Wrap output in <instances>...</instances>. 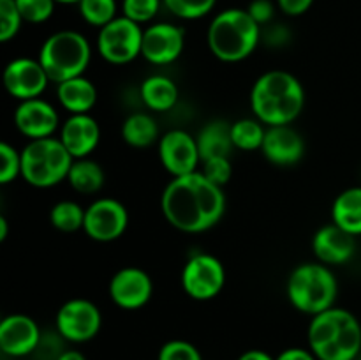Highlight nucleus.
<instances>
[{
    "instance_id": "f257e3e1",
    "label": "nucleus",
    "mask_w": 361,
    "mask_h": 360,
    "mask_svg": "<svg viewBox=\"0 0 361 360\" xmlns=\"http://www.w3.org/2000/svg\"><path fill=\"white\" fill-rule=\"evenodd\" d=\"M161 210L166 221L180 232H208L226 214L224 189L212 184L200 169L175 176L162 191Z\"/></svg>"
},
{
    "instance_id": "f03ea898",
    "label": "nucleus",
    "mask_w": 361,
    "mask_h": 360,
    "mask_svg": "<svg viewBox=\"0 0 361 360\" xmlns=\"http://www.w3.org/2000/svg\"><path fill=\"white\" fill-rule=\"evenodd\" d=\"M305 108V88L295 74L271 69L261 74L250 90L254 119L267 127L291 126Z\"/></svg>"
},
{
    "instance_id": "7ed1b4c3",
    "label": "nucleus",
    "mask_w": 361,
    "mask_h": 360,
    "mask_svg": "<svg viewBox=\"0 0 361 360\" xmlns=\"http://www.w3.org/2000/svg\"><path fill=\"white\" fill-rule=\"evenodd\" d=\"M307 341L317 360H356L361 353V323L351 311L334 306L312 316Z\"/></svg>"
},
{
    "instance_id": "20e7f679",
    "label": "nucleus",
    "mask_w": 361,
    "mask_h": 360,
    "mask_svg": "<svg viewBox=\"0 0 361 360\" xmlns=\"http://www.w3.org/2000/svg\"><path fill=\"white\" fill-rule=\"evenodd\" d=\"M207 44L215 59L226 64L242 62L261 44V27L247 9L229 7L210 21Z\"/></svg>"
},
{
    "instance_id": "39448f33",
    "label": "nucleus",
    "mask_w": 361,
    "mask_h": 360,
    "mask_svg": "<svg viewBox=\"0 0 361 360\" xmlns=\"http://www.w3.org/2000/svg\"><path fill=\"white\" fill-rule=\"evenodd\" d=\"M286 293L289 304L296 311L316 316L335 306L338 281L328 265L321 261H307L293 268L286 282Z\"/></svg>"
},
{
    "instance_id": "423d86ee",
    "label": "nucleus",
    "mask_w": 361,
    "mask_h": 360,
    "mask_svg": "<svg viewBox=\"0 0 361 360\" xmlns=\"http://www.w3.org/2000/svg\"><path fill=\"white\" fill-rule=\"evenodd\" d=\"M53 83L83 76L92 60L88 39L76 30H59L42 42L37 55Z\"/></svg>"
},
{
    "instance_id": "0eeeda50",
    "label": "nucleus",
    "mask_w": 361,
    "mask_h": 360,
    "mask_svg": "<svg viewBox=\"0 0 361 360\" xmlns=\"http://www.w3.org/2000/svg\"><path fill=\"white\" fill-rule=\"evenodd\" d=\"M73 161L59 138L30 140L21 150V179L39 189L59 186L67 180Z\"/></svg>"
},
{
    "instance_id": "6e6552de",
    "label": "nucleus",
    "mask_w": 361,
    "mask_h": 360,
    "mask_svg": "<svg viewBox=\"0 0 361 360\" xmlns=\"http://www.w3.org/2000/svg\"><path fill=\"white\" fill-rule=\"evenodd\" d=\"M143 28L136 21L118 16L102 28H99V55L113 66H123L141 55Z\"/></svg>"
},
{
    "instance_id": "1a4fd4ad",
    "label": "nucleus",
    "mask_w": 361,
    "mask_h": 360,
    "mask_svg": "<svg viewBox=\"0 0 361 360\" xmlns=\"http://www.w3.org/2000/svg\"><path fill=\"white\" fill-rule=\"evenodd\" d=\"M226 286V268L219 258L196 253L182 268V288L190 299L207 302L215 299Z\"/></svg>"
},
{
    "instance_id": "9d476101",
    "label": "nucleus",
    "mask_w": 361,
    "mask_h": 360,
    "mask_svg": "<svg viewBox=\"0 0 361 360\" xmlns=\"http://www.w3.org/2000/svg\"><path fill=\"white\" fill-rule=\"evenodd\" d=\"M55 327L67 342H88L101 332V309L92 300L71 299L60 306Z\"/></svg>"
},
{
    "instance_id": "9b49d317",
    "label": "nucleus",
    "mask_w": 361,
    "mask_h": 360,
    "mask_svg": "<svg viewBox=\"0 0 361 360\" xmlns=\"http://www.w3.org/2000/svg\"><path fill=\"white\" fill-rule=\"evenodd\" d=\"M129 226V212L122 201L115 198H99L85 210L83 232L95 242H113L126 233Z\"/></svg>"
},
{
    "instance_id": "f8f14e48",
    "label": "nucleus",
    "mask_w": 361,
    "mask_h": 360,
    "mask_svg": "<svg viewBox=\"0 0 361 360\" xmlns=\"http://www.w3.org/2000/svg\"><path fill=\"white\" fill-rule=\"evenodd\" d=\"M157 152L162 168L173 179L197 172V166L201 164L196 136L183 129H171L162 134Z\"/></svg>"
},
{
    "instance_id": "ddd939ff",
    "label": "nucleus",
    "mask_w": 361,
    "mask_h": 360,
    "mask_svg": "<svg viewBox=\"0 0 361 360\" xmlns=\"http://www.w3.org/2000/svg\"><path fill=\"white\" fill-rule=\"evenodd\" d=\"M185 30L175 23L159 21L143 28L141 56L154 66H169L182 56Z\"/></svg>"
},
{
    "instance_id": "4468645a",
    "label": "nucleus",
    "mask_w": 361,
    "mask_h": 360,
    "mask_svg": "<svg viewBox=\"0 0 361 360\" xmlns=\"http://www.w3.org/2000/svg\"><path fill=\"white\" fill-rule=\"evenodd\" d=\"M2 80L7 94L18 101L41 97L42 92L51 83L39 59H28V56H18L11 60L4 69Z\"/></svg>"
},
{
    "instance_id": "2eb2a0df",
    "label": "nucleus",
    "mask_w": 361,
    "mask_h": 360,
    "mask_svg": "<svg viewBox=\"0 0 361 360\" xmlns=\"http://www.w3.org/2000/svg\"><path fill=\"white\" fill-rule=\"evenodd\" d=\"M109 299L123 311H137L154 295L152 277L140 267H123L109 281Z\"/></svg>"
},
{
    "instance_id": "dca6fc26",
    "label": "nucleus",
    "mask_w": 361,
    "mask_h": 360,
    "mask_svg": "<svg viewBox=\"0 0 361 360\" xmlns=\"http://www.w3.org/2000/svg\"><path fill=\"white\" fill-rule=\"evenodd\" d=\"M13 119L18 133L28 138V141L53 136L62 126L55 106L42 97L20 101Z\"/></svg>"
},
{
    "instance_id": "f3484780",
    "label": "nucleus",
    "mask_w": 361,
    "mask_h": 360,
    "mask_svg": "<svg viewBox=\"0 0 361 360\" xmlns=\"http://www.w3.org/2000/svg\"><path fill=\"white\" fill-rule=\"evenodd\" d=\"M42 332L34 318L27 314H9L0 321V349L4 355L28 356L35 353Z\"/></svg>"
},
{
    "instance_id": "a211bd4d",
    "label": "nucleus",
    "mask_w": 361,
    "mask_h": 360,
    "mask_svg": "<svg viewBox=\"0 0 361 360\" xmlns=\"http://www.w3.org/2000/svg\"><path fill=\"white\" fill-rule=\"evenodd\" d=\"M261 154L274 166L289 168L298 164L305 155V140L291 126L267 127Z\"/></svg>"
},
{
    "instance_id": "6ab92c4d",
    "label": "nucleus",
    "mask_w": 361,
    "mask_h": 360,
    "mask_svg": "<svg viewBox=\"0 0 361 360\" xmlns=\"http://www.w3.org/2000/svg\"><path fill=\"white\" fill-rule=\"evenodd\" d=\"M312 251L317 261L328 265V267L344 265L355 256L356 236L342 229L335 222H330V224L321 226L314 233Z\"/></svg>"
},
{
    "instance_id": "aec40b11",
    "label": "nucleus",
    "mask_w": 361,
    "mask_h": 360,
    "mask_svg": "<svg viewBox=\"0 0 361 360\" xmlns=\"http://www.w3.org/2000/svg\"><path fill=\"white\" fill-rule=\"evenodd\" d=\"M59 140L73 159L88 157L101 141V126L90 113L71 115L59 129Z\"/></svg>"
},
{
    "instance_id": "412c9836",
    "label": "nucleus",
    "mask_w": 361,
    "mask_h": 360,
    "mask_svg": "<svg viewBox=\"0 0 361 360\" xmlns=\"http://www.w3.org/2000/svg\"><path fill=\"white\" fill-rule=\"evenodd\" d=\"M56 99L59 104L71 115L90 113V109L97 104V87L85 74L71 78L56 85Z\"/></svg>"
},
{
    "instance_id": "4be33fe9",
    "label": "nucleus",
    "mask_w": 361,
    "mask_h": 360,
    "mask_svg": "<svg viewBox=\"0 0 361 360\" xmlns=\"http://www.w3.org/2000/svg\"><path fill=\"white\" fill-rule=\"evenodd\" d=\"M201 162L212 157H229L235 148L231 138V124L226 120H210L196 136Z\"/></svg>"
},
{
    "instance_id": "5701e85b",
    "label": "nucleus",
    "mask_w": 361,
    "mask_h": 360,
    "mask_svg": "<svg viewBox=\"0 0 361 360\" xmlns=\"http://www.w3.org/2000/svg\"><path fill=\"white\" fill-rule=\"evenodd\" d=\"M178 87L175 81L164 74H152L141 81L140 97L141 102L150 112L164 113L169 112L178 101Z\"/></svg>"
},
{
    "instance_id": "b1692460",
    "label": "nucleus",
    "mask_w": 361,
    "mask_h": 360,
    "mask_svg": "<svg viewBox=\"0 0 361 360\" xmlns=\"http://www.w3.org/2000/svg\"><path fill=\"white\" fill-rule=\"evenodd\" d=\"M331 222L351 235H361V186L349 187L331 205Z\"/></svg>"
},
{
    "instance_id": "393cba45",
    "label": "nucleus",
    "mask_w": 361,
    "mask_h": 360,
    "mask_svg": "<svg viewBox=\"0 0 361 360\" xmlns=\"http://www.w3.org/2000/svg\"><path fill=\"white\" fill-rule=\"evenodd\" d=\"M120 134H122V140L134 148H148L161 140L157 120L150 113L145 112L130 113L122 122Z\"/></svg>"
},
{
    "instance_id": "a878e982",
    "label": "nucleus",
    "mask_w": 361,
    "mask_h": 360,
    "mask_svg": "<svg viewBox=\"0 0 361 360\" xmlns=\"http://www.w3.org/2000/svg\"><path fill=\"white\" fill-rule=\"evenodd\" d=\"M67 182L76 193L95 194L104 187L106 175L102 166L90 157L74 159L67 175Z\"/></svg>"
},
{
    "instance_id": "bb28decb",
    "label": "nucleus",
    "mask_w": 361,
    "mask_h": 360,
    "mask_svg": "<svg viewBox=\"0 0 361 360\" xmlns=\"http://www.w3.org/2000/svg\"><path fill=\"white\" fill-rule=\"evenodd\" d=\"M264 134H267V126L257 119H240L231 124L233 145L240 150H261Z\"/></svg>"
},
{
    "instance_id": "cd10ccee",
    "label": "nucleus",
    "mask_w": 361,
    "mask_h": 360,
    "mask_svg": "<svg viewBox=\"0 0 361 360\" xmlns=\"http://www.w3.org/2000/svg\"><path fill=\"white\" fill-rule=\"evenodd\" d=\"M85 210L80 203L73 200H62L55 203L49 210V222L55 229L63 233H74L83 229Z\"/></svg>"
},
{
    "instance_id": "c85d7f7f",
    "label": "nucleus",
    "mask_w": 361,
    "mask_h": 360,
    "mask_svg": "<svg viewBox=\"0 0 361 360\" xmlns=\"http://www.w3.org/2000/svg\"><path fill=\"white\" fill-rule=\"evenodd\" d=\"M81 18L92 27L102 28L118 18V4L116 0H81L78 4Z\"/></svg>"
},
{
    "instance_id": "c756f323",
    "label": "nucleus",
    "mask_w": 361,
    "mask_h": 360,
    "mask_svg": "<svg viewBox=\"0 0 361 360\" xmlns=\"http://www.w3.org/2000/svg\"><path fill=\"white\" fill-rule=\"evenodd\" d=\"M164 7L180 20H200L214 11L217 0H162Z\"/></svg>"
},
{
    "instance_id": "7c9ffc66",
    "label": "nucleus",
    "mask_w": 361,
    "mask_h": 360,
    "mask_svg": "<svg viewBox=\"0 0 361 360\" xmlns=\"http://www.w3.org/2000/svg\"><path fill=\"white\" fill-rule=\"evenodd\" d=\"M164 6L162 0H122V16L136 21L137 25L150 23Z\"/></svg>"
},
{
    "instance_id": "2f4dec72",
    "label": "nucleus",
    "mask_w": 361,
    "mask_h": 360,
    "mask_svg": "<svg viewBox=\"0 0 361 360\" xmlns=\"http://www.w3.org/2000/svg\"><path fill=\"white\" fill-rule=\"evenodd\" d=\"M23 21L39 25L48 21L55 13V0H14Z\"/></svg>"
},
{
    "instance_id": "473e14b6",
    "label": "nucleus",
    "mask_w": 361,
    "mask_h": 360,
    "mask_svg": "<svg viewBox=\"0 0 361 360\" xmlns=\"http://www.w3.org/2000/svg\"><path fill=\"white\" fill-rule=\"evenodd\" d=\"M21 176V150L11 143H0V184H11Z\"/></svg>"
},
{
    "instance_id": "72a5a7b5",
    "label": "nucleus",
    "mask_w": 361,
    "mask_h": 360,
    "mask_svg": "<svg viewBox=\"0 0 361 360\" xmlns=\"http://www.w3.org/2000/svg\"><path fill=\"white\" fill-rule=\"evenodd\" d=\"M23 18L14 0H0V41L9 42L20 32Z\"/></svg>"
},
{
    "instance_id": "f704fd0d",
    "label": "nucleus",
    "mask_w": 361,
    "mask_h": 360,
    "mask_svg": "<svg viewBox=\"0 0 361 360\" xmlns=\"http://www.w3.org/2000/svg\"><path fill=\"white\" fill-rule=\"evenodd\" d=\"M157 360H203L201 352L189 341L171 339L159 349Z\"/></svg>"
},
{
    "instance_id": "c9c22d12",
    "label": "nucleus",
    "mask_w": 361,
    "mask_h": 360,
    "mask_svg": "<svg viewBox=\"0 0 361 360\" xmlns=\"http://www.w3.org/2000/svg\"><path fill=\"white\" fill-rule=\"evenodd\" d=\"M201 173L210 180L215 186L224 189L226 184L231 180L233 176V164L229 157H212L201 162Z\"/></svg>"
},
{
    "instance_id": "e433bc0d",
    "label": "nucleus",
    "mask_w": 361,
    "mask_h": 360,
    "mask_svg": "<svg viewBox=\"0 0 361 360\" xmlns=\"http://www.w3.org/2000/svg\"><path fill=\"white\" fill-rule=\"evenodd\" d=\"M291 30L284 23H268L261 27V42L270 48H284L291 42Z\"/></svg>"
},
{
    "instance_id": "4c0bfd02",
    "label": "nucleus",
    "mask_w": 361,
    "mask_h": 360,
    "mask_svg": "<svg viewBox=\"0 0 361 360\" xmlns=\"http://www.w3.org/2000/svg\"><path fill=\"white\" fill-rule=\"evenodd\" d=\"M62 341H66V339L59 332H55V334H51V332L42 334L41 342H39L37 349H35V355H39L44 360H56L63 352Z\"/></svg>"
},
{
    "instance_id": "58836bf2",
    "label": "nucleus",
    "mask_w": 361,
    "mask_h": 360,
    "mask_svg": "<svg viewBox=\"0 0 361 360\" xmlns=\"http://www.w3.org/2000/svg\"><path fill=\"white\" fill-rule=\"evenodd\" d=\"M247 13L254 18L259 27L271 23L275 16V4L271 0H252L247 7Z\"/></svg>"
},
{
    "instance_id": "ea45409f",
    "label": "nucleus",
    "mask_w": 361,
    "mask_h": 360,
    "mask_svg": "<svg viewBox=\"0 0 361 360\" xmlns=\"http://www.w3.org/2000/svg\"><path fill=\"white\" fill-rule=\"evenodd\" d=\"M314 0H277V7L288 16H302L312 7Z\"/></svg>"
},
{
    "instance_id": "a19ab883",
    "label": "nucleus",
    "mask_w": 361,
    "mask_h": 360,
    "mask_svg": "<svg viewBox=\"0 0 361 360\" xmlns=\"http://www.w3.org/2000/svg\"><path fill=\"white\" fill-rule=\"evenodd\" d=\"M275 360H317V356L307 348H288L279 353Z\"/></svg>"
},
{
    "instance_id": "79ce46f5",
    "label": "nucleus",
    "mask_w": 361,
    "mask_h": 360,
    "mask_svg": "<svg viewBox=\"0 0 361 360\" xmlns=\"http://www.w3.org/2000/svg\"><path fill=\"white\" fill-rule=\"evenodd\" d=\"M238 360H275L270 353L263 352V349H249V352L242 353Z\"/></svg>"
},
{
    "instance_id": "37998d69",
    "label": "nucleus",
    "mask_w": 361,
    "mask_h": 360,
    "mask_svg": "<svg viewBox=\"0 0 361 360\" xmlns=\"http://www.w3.org/2000/svg\"><path fill=\"white\" fill-rule=\"evenodd\" d=\"M56 360H87V359H85L83 353L78 352V349H63L62 355H60Z\"/></svg>"
},
{
    "instance_id": "c03bdc74",
    "label": "nucleus",
    "mask_w": 361,
    "mask_h": 360,
    "mask_svg": "<svg viewBox=\"0 0 361 360\" xmlns=\"http://www.w3.org/2000/svg\"><path fill=\"white\" fill-rule=\"evenodd\" d=\"M7 235H9V222H7L4 215H0V242H4Z\"/></svg>"
},
{
    "instance_id": "a18cd8bd",
    "label": "nucleus",
    "mask_w": 361,
    "mask_h": 360,
    "mask_svg": "<svg viewBox=\"0 0 361 360\" xmlns=\"http://www.w3.org/2000/svg\"><path fill=\"white\" fill-rule=\"evenodd\" d=\"M55 2L56 4H76V6H78V4H80L81 0H55Z\"/></svg>"
},
{
    "instance_id": "49530a36",
    "label": "nucleus",
    "mask_w": 361,
    "mask_h": 360,
    "mask_svg": "<svg viewBox=\"0 0 361 360\" xmlns=\"http://www.w3.org/2000/svg\"><path fill=\"white\" fill-rule=\"evenodd\" d=\"M356 360H361V353H360V355H358V356H356Z\"/></svg>"
}]
</instances>
